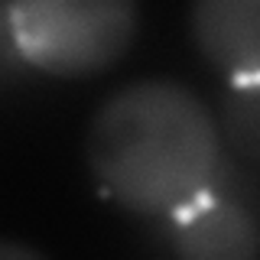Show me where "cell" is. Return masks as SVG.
Segmentation results:
<instances>
[{"instance_id": "obj_1", "label": "cell", "mask_w": 260, "mask_h": 260, "mask_svg": "<svg viewBox=\"0 0 260 260\" xmlns=\"http://www.w3.org/2000/svg\"><path fill=\"white\" fill-rule=\"evenodd\" d=\"M85 159L111 202L166 221L218 189L224 140L215 111L189 85L140 78L94 108Z\"/></svg>"}, {"instance_id": "obj_2", "label": "cell", "mask_w": 260, "mask_h": 260, "mask_svg": "<svg viewBox=\"0 0 260 260\" xmlns=\"http://www.w3.org/2000/svg\"><path fill=\"white\" fill-rule=\"evenodd\" d=\"M137 32L140 0H4L7 52L52 78L114 69Z\"/></svg>"}, {"instance_id": "obj_3", "label": "cell", "mask_w": 260, "mask_h": 260, "mask_svg": "<svg viewBox=\"0 0 260 260\" xmlns=\"http://www.w3.org/2000/svg\"><path fill=\"white\" fill-rule=\"evenodd\" d=\"M162 224L169 250L192 260H247L260 254V224L238 199L208 192Z\"/></svg>"}, {"instance_id": "obj_4", "label": "cell", "mask_w": 260, "mask_h": 260, "mask_svg": "<svg viewBox=\"0 0 260 260\" xmlns=\"http://www.w3.org/2000/svg\"><path fill=\"white\" fill-rule=\"evenodd\" d=\"M189 32L224 81H260V0H192Z\"/></svg>"}, {"instance_id": "obj_5", "label": "cell", "mask_w": 260, "mask_h": 260, "mask_svg": "<svg viewBox=\"0 0 260 260\" xmlns=\"http://www.w3.org/2000/svg\"><path fill=\"white\" fill-rule=\"evenodd\" d=\"M221 140L241 162L260 166V81H224L218 104Z\"/></svg>"}, {"instance_id": "obj_6", "label": "cell", "mask_w": 260, "mask_h": 260, "mask_svg": "<svg viewBox=\"0 0 260 260\" xmlns=\"http://www.w3.org/2000/svg\"><path fill=\"white\" fill-rule=\"evenodd\" d=\"M0 257H36V250L16 247V244H4V247H0Z\"/></svg>"}]
</instances>
